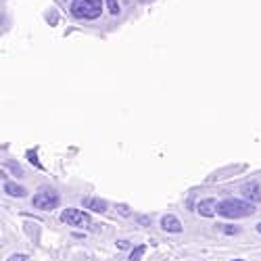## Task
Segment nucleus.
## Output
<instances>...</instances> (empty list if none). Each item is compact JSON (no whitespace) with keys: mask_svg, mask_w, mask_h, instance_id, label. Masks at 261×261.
I'll return each instance as SVG.
<instances>
[{"mask_svg":"<svg viewBox=\"0 0 261 261\" xmlns=\"http://www.w3.org/2000/svg\"><path fill=\"white\" fill-rule=\"evenodd\" d=\"M69 13L80 21H96L102 15V0H71Z\"/></svg>","mask_w":261,"mask_h":261,"instance_id":"2","label":"nucleus"},{"mask_svg":"<svg viewBox=\"0 0 261 261\" xmlns=\"http://www.w3.org/2000/svg\"><path fill=\"white\" fill-rule=\"evenodd\" d=\"M161 228L165 230V232H171V234H178V232H182V222L178 220L176 215H171V213H167V215H163L161 217Z\"/></svg>","mask_w":261,"mask_h":261,"instance_id":"5","label":"nucleus"},{"mask_svg":"<svg viewBox=\"0 0 261 261\" xmlns=\"http://www.w3.org/2000/svg\"><path fill=\"white\" fill-rule=\"evenodd\" d=\"M217 230L220 232H224V234H238L241 230H238V226H234V224H217Z\"/></svg>","mask_w":261,"mask_h":261,"instance_id":"11","label":"nucleus"},{"mask_svg":"<svg viewBox=\"0 0 261 261\" xmlns=\"http://www.w3.org/2000/svg\"><path fill=\"white\" fill-rule=\"evenodd\" d=\"M117 211H119L123 217H127V215H129V209H127V205H123V203H121V205H117Z\"/></svg>","mask_w":261,"mask_h":261,"instance_id":"16","label":"nucleus"},{"mask_svg":"<svg viewBox=\"0 0 261 261\" xmlns=\"http://www.w3.org/2000/svg\"><path fill=\"white\" fill-rule=\"evenodd\" d=\"M5 192L9 194V197H17V199L28 197V190L23 186H19L15 182H7V180H5Z\"/></svg>","mask_w":261,"mask_h":261,"instance_id":"9","label":"nucleus"},{"mask_svg":"<svg viewBox=\"0 0 261 261\" xmlns=\"http://www.w3.org/2000/svg\"><path fill=\"white\" fill-rule=\"evenodd\" d=\"M197 209L203 217H213L217 213V203H215V199H203V201H199Z\"/></svg>","mask_w":261,"mask_h":261,"instance_id":"8","label":"nucleus"},{"mask_svg":"<svg viewBox=\"0 0 261 261\" xmlns=\"http://www.w3.org/2000/svg\"><path fill=\"white\" fill-rule=\"evenodd\" d=\"M232 261H245V259H232Z\"/></svg>","mask_w":261,"mask_h":261,"instance_id":"19","label":"nucleus"},{"mask_svg":"<svg viewBox=\"0 0 261 261\" xmlns=\"http://www.w3.org/2000/svg\"><path fill=\"white\" fill-rule=\"evenodd\" d=\"M28 161H30V163H34L38 169H42V163L38 161V153H36V150H28Z\"/></svg>","mask_w":261,"mask_h":261,"instance_id":"14","label":"nucleus"},{"mask_svg":"<svg viewBox=\"0 0 261 261\" xmlns=\"http://www.w3.org/2000/svg\"><path fill=\"white\" fill-rule=\"evenodd\" d=\"M5 167H9V169L15 173V178H23V176H25L23 169H21V165H19L17 161H7V163H5Z\"/></svg>","mask_w":261,"mask_h":261,"instance_id":"10","label":"nucleus"},{"mask_svg":"<svg viewBox=\"0 0 261 261\" xmlns=\"http://www.w3.org/2000/svg\"><path fill=\"white\" fill-rule=\"evenodd\" d=\"M144 251H146V247H144V245L134 247V249H132V253H129V261H140V257L144 255Z\"/></svg>","mask_w":261,"mask_h":261,"instance_id":"12","label":"nucleus"},{"mask_svg":"<svg viewBox=\"0 0 261 261\" xmlns=\"http://www.w3.org/2000/svg\"><path fill=\"white\" fill-rule=\"evenodd\" d=\"M117 247H119V249H129V243H127V241H119Z\"/></svg>","mask_w":261,"mask_h":261,"instance_id":"17","label":"nucleus"},{"mask_svg":"<svg viewBox=\"0 0 261 261\" xmlns=\"http://www.w3.org/2000/svg\"><path fill=\"white\" fill-rule=\"evenodd\" d=\"M82 207H88L90 211H96V213H105L107 211V203L102 199H96V197H86L82 199Z\"/></svg>","mask_w":261,"mask_h":261,"instance_id":"7","label":"nucleus"},{"mask_svg":"<svg viewBox=\"0 0 261 261\" xmlns=\"http://www.w3.org/2000/svg\"><path fill=\"white\" fill-rule=\"evenodd\" d=\"M61 222L73 228H92V220L88 213H84L82 209H65L61 213Z\"/></svg>","mask_w":261,"mask_h":261,"instance_id":"4","label":"nucleus"},{"mask_svg":"<svg viewBox=\"0 0 261 261\" xmlns=\"http://www.w3.org/2000/svg\"><path fill=\"white\" fill-rule=\"evenodd\" d=\"M243 197L249 201V203H261V186L259 184H255V182H249V184H245V188H243Z\"/></svg>","mask_w":261,"mask_h":261,"instance_id":"6","label":"nucleus"},{"mask_svg":"<svg viewBox=\"0 0 261 261\" xmlns=\"http://www.w3.org/2000/svg\"><path fill=\"white\" fill-rule=\"evenodd\" d=\"M105 3H107V9H109L111 15H119L121 13V7H119L117 0H105Z\"/></svg>","mask_w":261,"mask_h":261,"instance_id":"13","label":"nucleus"},{"mask_svg":"<svg viewBox=\"0 0 261 261\" xmlns=\"http://www.w3.org/2000/svg\"><path fill=\"white\" fill-rule=\"evenodd\" d=\"M257 232H259V234H261V222H259V224H257Z\"/></svg>","mask_w":261,"mask_h":261,"instance_id":"18","label":"nucleus"},{"mask_svg":"<svg viewBox=\"0 0 261 261\" xmlns=\"http://www.w3.org/2000/svg\"><path fill=\"white\" fill-rule=\"evenodd\" d=\"M255 213L253 203L247 199H224L217 203V215L226 217V220H241V217H249Z\"/></svg>","mask_w":261,"mask_h":261,"instance_id":"1","label":"nucleus"},{"mask_svg":"<svg viewBox=\"0 0 261 261\" xmlns=\"http://www.w3.org/2000/svg\"><path fill=\"white\" fill-rule=\"evenodd\" d=\"M32 205L40 211H53L61 205V197H59V192L55 188H40L38 194H34V199H32Z\"/></svg>","mask_w":261,"mask_h":261,"instance_id":"3","label":"nucleus"},{"mask_svg":"<svg viewBox=\"0 0 261 261\" xmlns=\"http://www.w3.org/2000/svg\"><path fill=\"white\" fill-rule=\"evenodd\" d=\"M9 261H28V255L25 253H13L9 257Z\"/></svg>","mask_w":261,"mask_h":261,"instance_id":"15","label":"nucleus"}]
</instances>
